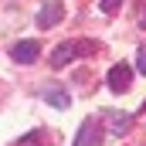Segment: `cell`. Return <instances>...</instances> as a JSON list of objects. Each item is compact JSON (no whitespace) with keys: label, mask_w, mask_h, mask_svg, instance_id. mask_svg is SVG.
<instances>
[{"label":"cell","mask_w":146,"mask_h":146,"mask_svg":"<svg viewBox=\"0 0 146 146\" xmlns=\"http://www.w3.org/2000/svg\"><path fill=\"white\" fill-rule=\"evenodd\" d=\"M99 7H102L106 14H115V10L122 7V0H99Z\"/></svg>","instance_id":"8"},{"label":"cell","mask_w":146,"mask_h":146,"mask_svg":"<svg viewBox=\"0 0 146 146\" xmlns=\"http://www.w3.org/2000/svg\"><path fill=\"white\" fill-rule=\"evenodd\" d=\"M106 129L112 136H126L133 129V115L129 112H106Z\"/></svg>","instance_id":"4"},{"label":"cell","mask_w":146,"mask_h":146,"mask_svg":"<svg viewBox=\"0 0 146 146\" xmlns=\"http://www.w3.org/2000/svg\"><path fill=\"white\" fill-rule=\"evenodd\" d=\"M61 14H65V10H61L58 3H44V7L37 10V27H44V31H48V27H54V24L61 21Z\"/></svg>","instance_id":"5"},{"label":"cell","mask_w":146,"mask_h":146,"mask_svg":"<svg viewBox=\"0 0 146 146\" xmlns=\"http://www.w3.org/2000/svg\"><path fill=\"white\" fill-rule=\"evenodd\" d=\"M88 51H92V44H88V41H65V44H58V48L51 51V65H54V68H65L72 58L88 54Z\"/></svg>","instance_id":"1"},{"label":"cell","mask_w":146,"mask_h":146,"mask_svg":"<svg viewBox=\"0 0 146 146\" xmlns=\"http://www.w3.org/2000/svg\"><path fill=\"white\" fill-rule=\"evenodd\" d=\"M75 146H102V122H95V119L82 122V129L75 136Z\"/></svg>","instance_id":"3"},{"label":"cell","mask_w":146,"mask_h":146,"mask_svg":"<svg viewBox=\"0 0 146 146\" xmlns=\"http://www.w3.org/2000/svg\"><path fill=\"white\" fill-rule=\"evenodd\" d=\"M44 99H48V106H54V109H68V106H72L68 92H58V88H44Z\"/></svg>","instance_id":"7"},{"label":"cell","mask_w":146,"mask_h":146,"mask_svg":"<svg viewBox=\"0 0 146 146\" xmlns=\"http://www.w3.org/2000/svg\"><path fill=\"white\" fill-rule=\"evenodd\" d=\"M106 82H109L112 92H129V85H133V68H129V65H112L109 75H106Z\"/></svg>","instance_id":"2"},{"label":"cell","mask_w":146,"mask_h":146,"mask_svg":"<svg viewBox=\"0 0 146 146\" xmlns=\"http://www.w3.org/2000/svg\"><path fill=\"white\" fill-rule=\"evenodd\" d=\"M10 54H14V61H21V65H31V61H37V44H34V41H17Z\"/></svg>","instance_id":"6"},{"label":"cell","mask_w":146,"mask_h":146,"mask_svg":"<svg viewBox=\"0 0 146 146\" xmlns=\"http://www.w3.org/2000/svg\"><path fill=\"white\" fill-rule=\"evenodd\" d=\"M139 24H143V27H146V7H143V14H139Z\"/></svg>","instance_id":"10"},{"label":"cell","mask_w":146,"mask_h":146,"mask_svg":"<svg viewBox=\"0 0 146 146\" xmlns=\"http://www.w3.org/2000/svg\"><path fill=\"white\" fill-rule=\"evenodd\" d=\"M136 72L146 75V48H139V54H136Z\"/></svg>","instance_id":"9"}]
</instances>
